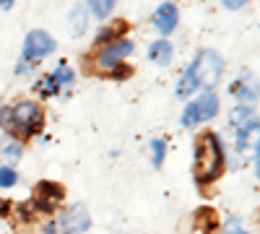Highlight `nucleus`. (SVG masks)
I'll return each mask as SVG.
<instances>
[{
	"mask_svg": "<svg viewBox=\"0 0 260 234\" xmlns=\"http://www.w3.org/2000/svg\"><path fill=\"white\" fill-rule=\"evenodd\" d=\"M224 146L216 133H201L195 138V154H192V175L198 185H211L224 172Z\"/></svg>",
	"mask_w": 260,
	"mask_h": 234,
	"instance_id": "f257e3e1",
	"label": "nucleus"
},
{
	"mask_svg": "<svg viewBox=\"0 0 260 234\" xmlns=\"http://www.w3.org/2000/svg\"><path fill=\"white\" fill-rule=\"evenodd\" d=\"M190 71L198 81V89H213L216 83H219L221 73H224V60L216 50H203L198 57L190 62Z\"/></svg>",
	"mask_w": 260,
	"mask_h": 234,
	"instance_id": "f03ea898",
	"label": "nucleus"
},
{
	"mask_svg": "<svg viewBox=\"0 0 260 234\" xmlns=\"http://www.w3.org/2000/svg\"><path fill=\"white\" fill-rule=\"evenodd\" d=\"M42 122H45V112L37 102H18L13 110H8V122L6 125H13V130L21 133L24 138L34 136Z\"/></svg>",
	"mask_w": 260,
	"mask_h": 234,
	"instance_id": "7ed1b4c3",
	"label": "nucleus"
},
{
	"mask_svg": "<svg viewBox=\"0 0 260 234\" xmlns=\"http://www.w3.org/2000/svg\"><path fill=\"white\" fill-rule=\"evenodd\" d=\"M50 52H55V39L47 34V31H42V29H34L26 34L24 39V50H21V65H37L39 60H45Z\"/></svg>",
	"mask_w": 260,
	"mask_h": 234,
	"instance_id": "20e7f679",
	"label": "nucleus"
},
{
	"mask_svg": "<svg viewBox=\"0 0 260 234\" xmlns=\"http://www.w3.org/2000/svg\"><path fill=\"white\" fill-rule=\"evenodd\" d=\"M229 122L234 127V133H237V151H247L250 148V133L257 130V117L250 107H234L232 115H229Z\"/></svg>",
	"mask_w": 260,
	"mask_h": 234,
	"instance_id": "39448f33",
	"label": "nucleus"
},
{
	"mask_svg": "<svg viewBox=\"0 0 260 234\" xmlns=\"http://www.w3.org/2000/svg\"><path fill=\"white\" fill-rule=\"evenodd\" d=\"M130 52H133V42L122 37V39L112 42V45L102 47V52L96 55V65H99V71H112V68L122 65Z\"/></svg>",
	"mask_w": 260,
	"mask_h": 234,
	"instance_id": "423d86ee",
	"label": "nucleus"
},
{
	"mask_svg": "<svg viewBox=\"0 0 260 234\" xmlns=\"http://www.w3.org/2000/svg\"><path fill=\"white\" fill-rule=\"evenodd\" d=\"M89 226H91V216H89V211H86L83 203L71 206V208L60 216V229H62V234H83Z\"/></svg>",
	"mask_w": 260,
	"mask_h": 234,
	"instance_id": "0eeeda50",
	"label": "nucleus"
},
{
	"mask_svg": "<svg viewBox=\"0 0 260 234\" xmlns=\"http://www.w3.org/2000/svg\"><path fill=\"white\" fill-rule=\"evenodd\" d=\"M62 198H65V190L57 182L45 180V182H39V187H37V203L34 206L39 211H45V214H52V211L62 203Z\"/></svg>",
	"mask_w": 260,
	"mask_h": 234,
	"instance_id": "6e6552de",
	"label": "nucleus"
},
{
	"mask_svg": "<svg viewBox=\"0 0 260 234\" xmlns=\"http://www.w3.org/2000/svg\"><path fill=\"white\" fill-rule=\"evenodd\" d=\"M177 21H180V13H177V6L175 3H161L156 8V13H154V26L164 37H169L172 31L177 29Z\"/></svg>",
	"mask_w": 260,
	"mask_h": 234,
	"instance_id": "1a4fd4ad",
	"label": "nucleus"
},
{
	"mask_svg": "<svg viewBox=\"0 0 260 234\" xmlns=\"http://www.w3.org/2000/svg\"><path fill=\"white\" fill-rule=\"evenodd\" d=\"M21 154H24V143L16 136H3L0 138V166H13Z\"/></svg>",
	"mask_w": 260,
	"mask_h": 234,
	"instance_id": "9d476101",
	"label": "nucleus"
},
{
	"mask_svg": "<svg viewBox=\"0 0 260 234\" xmlns=\"http://www.w3.org/2000/svg\"><path fill=\"white\" fill-rule=\"evenodd\" d=\"M229 94L242 104V107H250V104L255 102L257 91H255V83H252V76H242L237 83H232L229 86Z\"/></svg>",
	"mask_w": 260,
	"mask_h": 234,
	"instance_id": "9b49d317",
	"label": "nucleus"
},
{
	"mask_svg": "<svg viewBox=\"0 0 260 234\" xmlns=\"http://www.w3.org/2000/svg\"><path fill=\"white\" fill-rule=\"evenodd\" d=\"M172 55H175V50H172V45L167 39H156L154 45L148 47V60H154L156 65H161V68L172 62Z\"/></svg>",
	"mask_w": 260,
	"mask_h": 234,
	"instance_id": "f8f14e48",
	"label": "nucleus"
},
{
	"mask_svg": "<svg viewBox=\"0 0 260 234\" xmlns=\"http://www.w3.org/2000/svg\"><path fill=\"white\" fill-rule=\"evenodd\" d=\"M195 104H198V112H201V122L216 117V112H219V96H216L213 91L201 94L198 99H195Z\"/></svg>",
	"mask_w": 260,
	"mask_h": 234,
	"instance_id": "ddd939ff",
	"label": "nucleus"
},
{
	"mask_svg": "<svg viewBox=\"0 0 260 234\" xmlns=\"http://www.w3.org/2000/svg\"><path fill=\"white\" fill-rule=\"evenodd\" d=\"M127 31V24L125 21H117V24H110V26H104L99 34H96V45H112V42L122 39Z\"/></svg>",
	"mask_w": 260,
	"mask_h": 234,
	"instance_id": "4468645a",
	"label": "nucleus"
},
{
	"mask_svg": "<svg viewBox=\"0 0 260 234\" xmlns=\"http://www.w3.org/2000/svg\"><path fill=\"white\" fill-rule=\"evenodd\" d=\"M50 78H52V83H55V89H57V91L73 86V71H71L68 62H60V65L50 73Z\"/></svg>",
	"mask_w": 260,
	"mask_h": 234,
	"instance_id": "2eb2a0df",
	"label": "nucleus"
},
{
	"mask_svg": "<svg viewBox=\"0 0 260 234\" xmlns=\"http://www.w3.org/2000/svg\"><path fill=\"white\" fill-rule=\"evenodd\" d=\"M86 24H89V13H86L83 6H76V8L71 11V31H73L76 37H81V34L86 31Z\"/></svg>",
	"mask_w": 260,
	"mask_h": 234,
	"instance_id": "dca6fc26",
	"label": "nucleus"
},
{
	"mask_svg": "<svg viewBox=\"0 0 260 234\" xmlns=\"http://www.w3.org/2000/svg\"><path fill=\"white\" fill-rule=\"evenodd\" d=\"M89 3V8H91V13L96 16V18H107L112 13V8H115V0H86Z\"/></svg>",
	"mask_w": 260,
	"mask_h": 234,
	"instance_id": "f3484780",
	"label": "nucleus"
},
{
	"mask_svg": "<svg viewBox=\"0 0 260 234\" xmlns=\"http://www.w3.org/2000/svg\"><path fill=\"white\" fill-rule=\"evenodd\" d=\"M198 122H201V112H198V104H195V102H190L187 107L182 110V125H185V127H195Z\"/></svg>",
	"mask_w": 260,
	"mask_h": 234,
	"instance_id": "a211bd4d",
	"label": "nucleus"
},
{
	"mask_svg": "<svg viewBox=\"0 0 260 234\" xmlns=\"http://www.w3.org/2000/svg\"><path fill=\"white\" fill-rule=\"evenodd\" d=\"M164 154H167V143L164 141H151V161H154V166H161L164 161Z\"/></svg>",
	"mask_w": 260,
	"mask_h": 234,
	"instance_id": "6ab92c4d",
	"label": "nucleus"
},
{
	"mask_svg": "<svg viewBox=\"0 0 260 234\" xmlns=\"http://www.w3.org/2000/svg\"><path fill=\"white\" fill-rule=\"evenodd\" d=\"M18 182V172L13 166H0V187H13Z\"/></svg>",
	"mask_w": 260,
	"mask_h": 234,
	"instance_id": "aec40b11",
	"label": "nucleus"
},
{
	"mask_svg": "<svg viewBox=\"0 0 260 234\" xmlns=\"http://www.w3.org/2000/svg\"><path fill=\"white\" fill-rule=\"evenodd\" d=\"M37 91H42V96H52V94H57V89H55V83H52L50 76H45V78L37 83Z\"/></svg>",
	"mask_w": 260,
	"mask_h": 234,
	"instance_id": "412c9836",
	"label": "nucleus"
},
{
	"mask_svg": "<svg viewBox=\"0 0 260 234\" xmlns=\"http://www.w3.org/2000/svg\"><path fill=\"white\" fill-rule=\"evenodd\" d=\"M226 234H247V231L237 224V221H229V224H226Z\"/></svg>",
	"mask_w": 260,
	"mask_h": 234,
	"instance_id": "4be33fe9",
	"label": "nucleus"
},
{
	"mask_svg": "<svg viewBox=\"0 0 260 234\" xmlns=\"http://www.w3.org/2000/svg\"><path fill=\"white\" fill-rule=\"evenodd\" d=\"M221 3H224L229 11H237V8H242V6L247 3V0H221Z\"/></svg>",
	"mask_w": 260,
	"mask_h": 234,
	"instance_id": "5701e85b",
	"label": "nucleus"
},
{
	"mask_svg": "<svg viewBox=\"0 0 260 234\" xmlns=\"http://www.w3.org/2000/svg\"><path fill=\"white\" fill-rule=\"evenodd\" d=\"M115 78H122V76H130V68H125V62H122V65H117V68H112L110 71Z\"/></svg>",
	"mask_w": 260,
	"mask_h": 234,
	"instance_id": "b1692460",
	"label": "nucleus"
},
{
	"mask_svg": "<svg viewBox=\"0 0 260 234\" xmlns=\"http://www.w3.org/2000/svg\"><path fill=\"white\" fill-rule=\"evenodd\" d=\"M8 206H11L8 200H0V214H8Z\"/></svg>",
	"mask_w": 260,
	"mask_h": 234,
	"instance_id": "393cba45",
	"label": "nucleus"
},
{
	"mask_svg": "<svg viewBox=\"0 0 260 234\" xmlns=\"http://www.w3.org/2000/svg\"><path fill=\"white\" fill-rule=\"evenodd\" d=\"M0 6H3V8H13V0H0Z\"/></svg>",
	"mask_w": 260,
	"mask_h": 234,
	"instance_id": "a878e982",
	"label": "nucleus"
},
{
	"mask_svg": "<svg viewBox=\"0 0 260 234\" xmlns=\"http://www.w3.org/2000/svg\"><path fill=\"white\" fill-rule=\"evenodd\" d=\"M45 234H55V224H47L45 226Z\"/></svg>",
	"mask_w": 260,
	"mask_h": 234,
	"instance_id": "bb28decb",
	"label": "nucleus"
}]
</instances>
